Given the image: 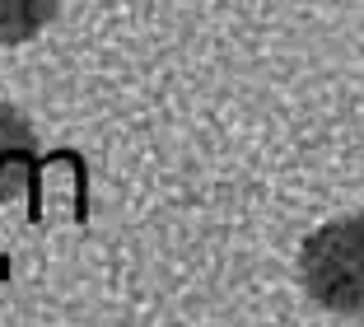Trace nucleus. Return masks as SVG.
Segmentation results:
<instances>
[{
    "label": "nucleus",
    "mask_w": 364,
    "mask_h": 327,
    "mask_svg": "<svg viewBox=\"0 0 364 327\" xmlns=\"http://www.w3.org/2000/svg\"><path fill=\"white\" fill-rule=\"evenodd\" d=\"M38 164V136L19 108L0 103V192H10L14 178H28Z\"/></svg>",
    "instance_id": "nucleus-2"
},
{
    "label": "nucleus",
    "mask_w": 364,
    "mask_h": 327,
    "mask_svg": "<svg viewBox=\"0 0 364 327\" xmlns=\"http://www.w3.org/2000/svg\"><path fill=\"white\" fill-rule=\"evenodd\" d=\"M61 0H0V47L28 43L56 19Z\"/></svg>",
    "instance_id": "nucleus-3"
},
{
    "label": "nucleus",
    "mask_w": 364,
    "mask_h": 327,
    "mask_svg": "<svg viewBox=\"0 0 364 327\" xmlns=\"http://www.w3.org/2000/svg\"><path fill=\"white\" fill-rule=\"evenodd\" d=\"M299 281L313 304L364 313V215H336L304 239Z\"/></svg>",
    "instance_id": "nucleus-1"
}]
</instances>
